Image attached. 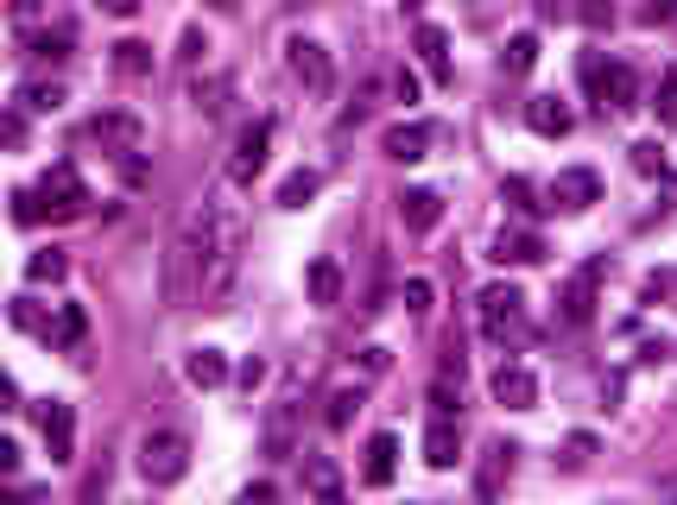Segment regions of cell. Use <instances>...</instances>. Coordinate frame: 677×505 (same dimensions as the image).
<instances>
[{
    "label": "cell",
    "mask_w": 677,
    "mask_h": 505,
    "mask_svg": "<svg viewBox=\"0 0 677 505\" xmlns=\"http://www.w3.org/2000/svg\"><path fill=\"white\" fill-rule=\"evenodd\" d=\"M190 241H196V259H203V303L222 310L234 297V279H241V247H247V228H241V209L222 203V196H203V209L190 216Z\"/></svg>",
    "instance_id": "1"
},
{
    "label": "cell",
    "mask_w": 677,
    "mask_h": 505,
    "mask_svg": "<svg viewBox=\"0 0 677 505\" xmlns=\"http://www.w3.org/2000/svg\"><path fill=\"white\" fill-rule=\"evenodd\" d=\"M475 323H482V335L488 341H526V290L513 285H488L482 297H475Z\"/></svg>",
    "instance_id": "2"
},
{
    "label": "cell",
    "mask_w": 677,
    "mask_h": 505,
    "mask_svg": "<svg viewBox=\"0 0 677 505\" xmlns=\"http://www.w3.org/2000/svg\"><path fill=\"white\" fill-rule=\"evenodd\" d=\"M203 290V259H196V241H190V228L165 247V279H158V303L165 310H178V303H190Z\"/></svg>",
    "instance_id": "3"
},
{
    "label": "cell",
    "mask_w": 677,
    "mask_h": 505,
    "mask_svg": "<svg viewBox=\"0 0 677 505\" xmlns=\"http://www.w3.org/2000/svg\"><path fill=\"white\" fill-rule=\"evenodd\" d=\"M38 203H44V216H58V221H76V216H89V183H82V171H76L71 158H58L44 178H38Z\"/></svg>",
    "instance_id": "4"
},
{
    "label": "cell",
    "mask_w": 677,
    "mask_h": 505,
    "mask_svg": "<svg viewBox=\"0 0 677 505\" xmlns=\"http://www.w3.org/2000/svg\"><path fill=\"white\" fill-rule=\"evenodd\" d=\"M82 140L102 145V152H114V158L127 165V158H140V145H146V120H140V114H127V108H102V114H89Z\"/></svg>",
    "instance_id": "5"
},
{
    "label": "cell",
    "mask_w": 677,
    "mask_h": 505,
    "mask_svg": "<svg viewBox=\"0 0 677 505\" xmlns=\"http://www.w3.org/2000/svg\"><path fill=\"white\" fill-rule=\"evenodd\" d=\"M140 474H146L152 487H178L190 474V442L178 430H152L140 442Z\"/></svg>",
    "instance_id": "6"
},
{
    "label": "cell",
    "mask_w": 677,
    "mask_h": 505,
    "mask_svg": "<svg viewBox=\"0 0 677 505\" xmlns=\"http://www.w3.org/2000/svg\"><path fill=\"white\" fill-rule=\"evenodd\" d=\"M266 152H272V120H266V114H254V120L234 133V145H228V183H234V190H247V183L266 171Z\"/></svg>",
    "instance_id": "7"
},
{
    "label": "cell",
    "mask_w": 677,
    "mask_h": 505,
    "mask_svg": "<svg viewBox=\"0 0 677 505\" xmlns=\"http://www.w3.org/2000/svg\"><path fill=\"white\" fill-rule=\"evenodd\" d=\"M602 279H608V259H589L564 290H558V316L570 328H589L596 323V303H602Z\"/></svg>",
    "instance_id": "8"
},
{
    "label": "cell",
    "mask_w": 677,
    "mask_h": 505,
    "mask_svg": "<svg viewBox=\"0 0 677 505\" xmlns=\"http://www.w3.org/2000/svg\"><path fill=\"white\" fill-rule=\"evenodd\" d=\"M285 64H292V76H298L310 95H330L336 89V64H330V51L317 38H292L285 44Z\"/></svg>",
    "instance_id": "9"
},
{
    "label": "cell",
    "mask_w": 677,
    "mask_h": 505,
    "mask_svg": "<svg viewBox=\"0 0 677 505\" xmlns=\"http://www.w3.org/2000/svg\"><path fill=\"white\" fill-rule=\"evenodd\" d=\"M44 455L58 462V468H71L76 462V404H64V398H44Z\"/></svg>",
    "instance_id": "10"
},
{
    "label": "cell",
    "mask_w": 677,
    "mask_h": 505,
    "mask_svg": "<svg viewBox=\"0 0 677 505\" xmlns=\"http://www.w3.org/2000/svg\"><path fill=\"white\" fill-rule=\"evenodd\" d=\"M431 140H437V127H431V120H399V127H386L380 152H386V158H399V165H418V158H431Z\"/></svg>",
    "instance_id": "11"
},
{
    "label": "cell",
    "mask_w": 677,
    "mask_h": 505,
    "mask_svg": "<svg viewBox=\"0 0 677 505\" xmlns=\"http://www.w3.org/2000/svg\"><path fill=\"white\" fill-rule=\"evenodd\" d=\"M494 398L507 404V411H532L538 404V373L520 361H500L494 366Z\"/></svg>",
    "instance_id": "12"
},
{
    "label": "cell",
    "mask_w": 677,
    "mask_h": 505,
    "mask_svg": "<svg viewBox=\"0 0 677 505\" xmlns=\"http://www.w3.org/2000/svg\"><path fill=\"white\" fill-rule=\"evenodd\" d=\"M589 203H602V178H596L589 165L558 171V183H551V209H589Z\"/></svg>",
    "instance_id": "13"
},
{
    "label": "cell",
    "mask_w": 677,
    "mask_h": 505,
    "mask_svg": "<svg viewBox=\"0 0 677 505\" xmlns=\"http://www.w3.org/2000/svg\"><path fill=\"white\" fill-rule=\"evenodd\" d=\"M596 102H602V114H634L640 108V76H634V64H608Z\"/></svg>",
    "instance_id": "14"
},
{
    "label": "cell",
    "mask_w": 677,
    "mask_h": 505,
    "mask_svg": "<svg viewBox=\"0 0 677 505\" xmlns=\"http://www.w3.org/2000/svg\"><path fill=\"white\" fill-rule=\"evenodd\" d=\"M304 493L317 505H348V480L330 455H304Z\"/></svg>",
    "instance_id": "15"
},
{
    "label": "cell",
    "mask_w": 677,
    "mask_h": 505,
    "mask_svg": "<svg viewBox=\"0 0 677 505\" xmlns=\"http://www.w3.org/2000/svg\"><path fill=\"white\" fill-rule=\"evenodd\" d=\"M526 127L538 133V140H564L570 127H576V114H570V102H558V95H532V102H526Z\"/></svg>",
    "instance_id": "16"
},
{
    "label": "cell",
    "mask_w": 677,
    "mask_h": 505,
    "mask_svg": "<svg viewBox=\"0 0 677 505\" xmlns=\"http://www.w3.org/2000/svg\"><path fill=\"white\" fill-rule=\"evenodd\" d=\"M513 442H488V455H482V474H475V500L494 505L500 500V487H507V474H513Z\"/></svg>",
    "instance_id": "17"
},
{
    "label": "cell",
    "mask_w": 677,
    "mask_h": 505,
    "mask_svg": "<svg viewBox=\"0 0 677 505\" xmlns=\"http://www.w3.org/2000/svg\"><path fill=\"white\" fill-rule=\"evenodd\" d=\"M266 455H298V404L285 398V404H272L266 411Z\"/></svg>",
    "instance_id": "18"
},
{
    "label": "cell",
    "mask_w": 677,
    "mask_h": 505,
    "mask_svg": "<svg viewBox=\"0 0 677 505\" xmlns=\"http://www.w3.org/2000/svg\"><path fill=\"white\" fill-rule=\"evenodd\" d=\"M399 221H406V234H431L444 221V196L437 190H406L399 196Z\"/></svg>",
    "instance_id": "19"
},
{
    "label": "cell",
    "mask_w": 677,
    "mask_h": 505,
    "mask_svg": "<svg viewBox=\"0 0 677 505\" xmlns=\"http://www.w3.org/2000/svg\"><path fill=\"white\" fill-rule=\"evenodd\" d=\"M488 259H494V266H538V259H545V241H538L532 228H520V234H507V228H500Z\"/></svg>",
    "instance_id": "20"
},
{
    "label": "cell",
    "mask_w": 677,
    "mask_h": 505,
    "mask_svg": "<svg viewBox=\"0 0 677 505\" xmlns=\"http://www.w3.org/2000/svg\"><path fill=\"white\" fill-rule=\"evenodd\" d=\"M58 354H76L82 341H89V310L82 303H58V323H51V335H44Z\"/></svg>",
    "instance_id": "21"
},
{
    "label": "cell",
    "mask_w": 677,
    "mask_h": 505,
    "mask_svg": "<svg viewBox=\"0 0 677 505\" xmlns=\"http://www.w3.org/2000/svg\"><path fill=\"white\" fill-rule=\"evenodd\" d=\"M412 44H418V57H424V70H431V82H450V33L424 20Z\"/></svg>",
    "instance_id": "22"
},
{
    "label": "cell",
    "mask_w": 677,
    "mask_h": 505,
    "mask_svg": "<svg viewBox=\"0 0 677 505\" xmlns=\"http://www.w3.org/2000/svg\"><path fill=\"white\" fill-rule=\"evenodd\" d=\"M184 379L196 386V392H216V386H228V354L222 348H196L184 361Z\"/></svg>",
    "instance_id": "23"
},
{
    "label": "cell",
    "mask_w": 677,
    "mask_h": 505,
    "mask_svg": "<svg viewBox=\"0 0 677 505\" xmlns=\"http://www.w3.org/2000/svg\"><path fill=\"white\" fill-rule=\"evenodd\" d=\"M393 474H399V436L380 430L374 442H368V468H361V480H368V487H393Z\"/></svg>",
    "instance_id": "24"
},
{
    "label": "cell",
    "mask_w": 677,
    "mask_h": 505,
    "mask_svg": "<svg viewBox=\"0 0 677 505\" xmlns=\"http://www.w3.org/2000/svg\"><path fill=\"white\" fill-rule=\"evenodd\" d=\"M304 290H310V303H317V310L342 303V266H336V259H310V272H304Z\"/></svg>",
    "instance_id": "25"
},
{
    "label": "cell",
    "mask_w": 677,
    "mask_h": 505,
    "mask_svg": "<svg viewBox=\"0 0 677 505\" xmlns=\"http://www.w3.org/2000/svg\"><path fill=\"white\" fill-rule=\"evenodd\" d=\"M64 102H71L64 82H20V89H13V108L20 114H58Z\"/></svg>",
    "instance_id": "26"
},
{
    "label": "cell",
    "mask_w": 677,
    "mask_h": 505,
    "mask_svg": "<svg viewBox=\"0 0 677 505\" xmlns=\"http://www.w3.org/2000/svg\"><path fill=\"white\" fill-rule=\"evenodd\" d=\"M456 455H462V436H456V424L437 417V424L424 430V462H431V468H456Z\"/></svg>",
    "instance_id": "27"
},
{
    "label": "cell",
    "mask_w": 677,
    "mask_h": 505,
    "mask_svg": "<svg viewBox=\"0 0 677 505\" xmlns=\"http://www.w3.org/2000/svg\"><path fill=\"white\" fill-rule=\"evenodd\" d=\"M317 190H323V171H310V165H298L292 178L279 183V209H304V203H310Z\"/></svg>",
    "instance_id": "28"
},
{
    "label": "cell",
    "mask_w": 677,
    "mask_h": 505,
    "mask_svg": "<svg viewBox=\"0 0 677 505\" xmlns=\"http://www.w3.org/2000/svg\"><path fill=\"white\" fill-rule=\"evenodd\" d=\"M532 64H538V33H513V38H507V51H500V70H507V76H532Z\"/></svg>",
    "instance_id": "29"
},
{
    "label": "cell",
    "mask_w": 677,
    "mask_h": 505,
    "mask_svg": "<svg viewBox=\"0 0 677 505\" xmlns=\"http://www.w3.org/2000/svg\"><path fill=\"white\" fill-rule=\"evenodd\" d=\"M64 272H71V259H64L58 247H44V252H33V259H26V279H33V285H58Z\"/></svg>",
    "instance_id": "30"
},
{
    "label": "cell",
    "mask_w": 677,
    "mask_h": 505,
    "mask_svg": "<svg viewBox=\"0 0 677 505\" xmlns=\"http://www.w3.org/2000/svg\"><path fill=\"white\" fill-rule=\"evenodd\" d=\"M114 70H120V76H146V70H152V44H140V38H120V44H114Z\"/></svg>",
    "instance_id": "31"
},
{
    "label": "cell",
    "mask_w": 677,
    "mask_h": 505,
    "mask_svg": "<svg viewBox=\"0 0 677 505\" xmlns=\"http://www.w3.org/2000/svg\"><path fill=\"white\" fill-rule=\"evenodd\" d=\"M355 411H361V386H342V392H330L323 424H330V430H348V424H355Z\"/></svg>",
    "instance_id": "32"
},
{
    "label": "cell",
    "mask_w": 677,
    "mask_h": 505,
    "mask_svg": "<svg viewBox=\"0 0 677 505\" xmlns=\"http://www.w3.org/2000/svg\"><path fill=\"white\" fill-rule=\"evenodd\" d=\"M500 203H507L513 216H538V209H545V203H538V190H532L526 178H507V183H500Z\"/></svg>",
    "instance_id": "33"
},
{
    "label": "cell",
    "mask_w": 677,
    "mask_h": 505,
    "mask_svg": "<svg viewBox=\"0 0 677 505\" xmlns=\"http://www.w3.org/2000/svg\"><path fill=\"white\" fill-rule=\"evenodd\" d=\"M26 51H33V57H51V64H58V57H71V26L33 33V38H26Z\"/></svg>",
    "instance_id": "34"
},
{
    "label": "cell",
    "mask_w": 677,
    "mask_h": 505,
    "mask_svg": "<svg viewBox=\"0 0 677 505\" xmlns=\"http://www.w3.org/2000/svg\"><path fill=\"white\" fill-rule=\"evenodd\" d=\"M634 171H640V178H665V145L640 140V145H634Z\"/></svg>",
    "instance_id": "35"
},
{
    "label": "cell",
    "mask_w": 677,
    "mask_h": 505,
    "mask_svg": "<svg viewBox=\"0 0 677 505\" xmlns=\"http://www.w3.org/2000/svg\"><path fill=\"white\" fill-rule=\"evenodd\" d=\"M38 221H44L38 190H13V228H38Z\"/></svg>",
    "instance_id": "36"
},
{
    "label": "cell",
    "mask_w": 677,
    "mask_h": 505,
    "mask_svg": "<svg viewBox=\"0 0 677 505\" xmlns=\"http://www.w3.org/2000/svg\"><path fill=\"white\" fill-rule=\"evenodd\" d=\"M456 404H462V386H456V379H437V386H431V411H437L444 424H456Z\"/></svg>",
    "instance_id": "37"
},
{
    "label": "cell",
    "mask_w": 677,
    "mask_h": 505,
    "mask_svg": "<svg viewBox=\"0 0 677 505\" xmlns=\"http://www.w3.org/2000/svg\"><path fill=\"white\" fill-rule=\"evenodd\" d=\"M431 297H437L431 279H406V310H412V316H431Z\"/></svg>",
    "instance_id": "38"
},
{
    "label": "cell",
    "mask_w": 677,
    "mask_h": 505,
    "mask_svg": "<svg viewBox=\"0 0 677 505\" xmlns=\"http://www.w3.org/2000/svg\"><path fill=\"white\" fill-rule=\"evenodd\" d=\"M13 328H38V335H51V323H38V310H33V297H13Z\"/></svg>",
    "instance_id": "39"
},
{
    "label": "cell",
    "mask_w": 677,
    "mask_h": 505,
    "mask_svg": "<svg viewBox=\"0 0 677 505\" xmlns=\"http://www.w3.org/2000/svg\"><path fill=\"white\" fill-rule=\"evenodd\" d=\"M576 70H583V89H589V95H596V89H602V51H583V64H576Z\"/></svg>",
    "instance_id": "40"
},
{
    "label": "cell",
    "mask_w": 677,
    "mask_h": 505,
    "mask_svg": "<svg viewBox=\"0 0 677 505\" xmlns=\"http://www.w3.org/2000/svg\"><path fill=\"white\" fill-rule=\"evenodd\" d=\"M652 108H659V127H672V120H677V89H672V82H659Z\"/></svg>",
    "instance_id": "41"
},
{
    "label": "cell",
    "mask_w": 677,
    "mask_h": 505,
    "mask_svg": "<svg viewBox=\"0 0 677 505\" xmlns=\"http://www.w3.org/2000/svg\"><path fill=\"white\" fill-rule=\"evenodd\" d=\"M0 133H7V145H13V152H20V145H26V114H20V108H7Z\"/></svg>",
    "instance_id": "42"
},
{
    "label": "cell",
    "mask_w": 677,
    "mask_h": 505,
    "mask_svg": "<svg viewBox=\"0 0 677 505\" xmlns=\"http://www.w3.org/2000/svg\"><path fill=\"white\" fill-rule=\"evenodd\" d=\"M196 51H203V33H196V26H184V38H178V64H196Z\"/></svg>",
    "instance_id": "43"
},
{
    "label": "cell",
    "mask_w": 677,
    "mask_h": 505,
    "mask_svg": "<svg viewBox=\"0 0 677 505\" xmlns=\"http://www.w3.org/2000/svg\"><path fill=\"white\" fill-rule=\"evenodd\" d=\"M234 505H272V480H254V487H241V500Z\"/></svg>",
    "instance_id": "44"
},
{
    "label": "cell",
    "mask_w": 677,
    "mask_h": 505,
    "mask_svg": "<svg viewBox=\"0 0 677 505\" xmlns=\"http://www.w3.org/2000/svg\"><path fill=\"white\" fill-rule=\"evenodd\" d=\"M386 366H393L386 348H361V373H386Z\"/></svg>",
    "instance_id": "45"
},
{
    "label": "cell",
    "mask_w": 677,
    "mask_h": 505,
    "mask_svg": "<svg viewBox=\"0 0 677 505\" xmlns=\"http://www.w3.org/2000/svg\"><path fill=\"white\" fill-rule=\"evenodd\" d=\"M0 474H7V480H13V474H20V442H13V436H7V442H0Z\"/></svg>",
    "instance_id": "46"
},
{
    "label": "cell",
    "mask_w": 677,
    "mask_h": 505,
    "mask_svg": "<svg viewBox=\"0 0 677 505\" xmlns=\"http://www.w3.org/2000/svg\"><path fill=\"white\" fill-rule=\"evenodd\" d=\"M234 379H241V386L254 392V386H260V379H266V361H241V373H234Z\"/></svg>",
    "instance_id": "47"
},
{
    "label": "cell",
    "mask_w": 677,
    "mask_h": 505,
    "mask_svg": "<svg viewBox=\"0 0 677 505\" xmlns=\"http://www.w3.org/2000/svg\"><path fill=\"white\" fill-rule=\"evenodd\" d=\"M583 26H596V33L614 26V7H583Z\"/></svg>",
    "instance_id": "48"
},
{
    "label": "cell",
    "mask_w": 677,
    "mask_h": 505,
    "mask_svg": "<svg viewBox=\"0 0 677 505\" xmlns=\"http://www.w3.org/2000/svg\"><path fill=\"white\" fill-rule=\"evenodd\" d=\"M0 505H44V493H38V487H13Z\"/></svg>",
    "instance_id": "49"
},
{
    "label": "cell",
    "mask_w": 677,
    "mask_h": 505,
    "mask_svg": "<svg viewBox=\"0 0 677 505\" xmlns=\"http://www.w3.org/2000/svg\"><path fill=\"white\" fill-rule=\"evenodd\" d=\"M393 89H399V102H418V76H412V70L393 76Z\"/></svg>",
    "instance_id": "50"
},
{
    "label": "cell",
    "mask_w": 677,
    "mask_h": 505,
    "mask_svg": "<svg viewBox=\"0 0 677 505\" xmlns=\"http://www.w3.org/2000/svg\"><path fill=\"white\" fill-rule=\"evenodd\" d=\"M570 455H576V462H589V455H596V436L576 430V436H570Z\"/></svg>",
    "instance_id": "51"
},
{
    "label": "cell",
    "mask_w": 677,
    "mask_h": 505,
    "mask_svg": "<svg viewBox=\"0 0 677 505\" xmlns=\"http://www.w3.org/2000/svg\"><path fill=\"white\" fill-rule=\"evenodd\" d=\"M665 82H672V89H677V64H672V70H665Z\"/></svg>",
    "instance_id": "52"
}]
</instances>
